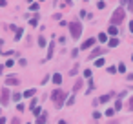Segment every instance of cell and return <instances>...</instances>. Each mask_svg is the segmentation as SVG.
<instances>
[{"mask_svg":"<svg viewBox=\"0 0 133 124\" xmlns=\"http://www.w3.org/2000/svg\"><path fill=\"white\" fill-rule=\"evenodd\" d=\"M122 4H128V9L133 13V0H122Z\"/></svg>","mask_w":133,"mask_h":124,"instance_id":"obj_11","label":"cell"},{"mask_svg":"<svg viewBox=\"0 0 133 124\" xmlns=\"http://www.w3.org/2000/svg\"><path fill=\"white\" fill-rule=\"evenodd\" d=\"M111 97H113V93H108V95H102V97H100V100H99V102H108V100L111 99Z\"/></svg>","mask_w":133,"mask_h":124,"instance_id":"obj_8","label":"cell"},{"mask_svg":"<svg viewBox=\"0 0 133 124\" xmlns=\"http://www.w3.org/2000/svg\"><path fill=\"white\" fill-rule=\"evenodd\" d=\"M53 49H55V42L49 44V51H48V58H51L53 57Z\"/></svg>","mask_w":133,"mask_h":124,"instance_id":"obj_12","label":"cell"},{"mask_svg":"<svg viewBox=\"0 0 133 124\" xmlns=\"http://www.w3.org/2000/svg\"><path fill=\"white\" fill-rule=\"evenodd\" d=\"M6 4H7L6 0H0V7H4V6H6Z\"/></svg>","mask_w":133,"mask_h":124,"instance_id":"obj_34","label":"cell"},{"mask_svg":"<svg viewBox=\"0 0 133 124\" xmlns=\"http://www.w3.org/2000/svg\"><path fill=\"white\" fill-rule=\"evenodd\" d=\"M118 70H117V68L115 66H111V68H108V73H111V75H113V73H117Z\"/></svg>","mask_w":133,"mask_h":124,"instance_id":"obj_23","label":"cell"},{"mask_svg":"<svg viewBox=\"0 0 133 124\" xmlns=\"http://www.w3.org/2000/svg\"><path fill=\"white\" fill-rule=\"evenodd\" d=\"M20 97H22V95H20V93H15V95H13V97H11V99H13V100H15V102H18V100H20Z\"/></svg>","mask_w":133,"mask_h":124,"instance_id":"obj_21","label":"cell"},{"mask_svg":"<svg viewBox=\"0 0 133 124\" xmlns=\"http://www.w3.org/2000/svg\"><path fill=\"white\" fill-rule=\"evenodd\" d=\"M35 93H36V89H27L26 93H24V97H33Z\"/></svg>","mask_w":133,"mask_h":124,"instance_id":"obj_14","label":"cell"},{"mask_svg":"<svg viewBox=\"0 0 133 124\" xmlns=\"http://www.w3.org/2000/svg\"><path fill=\"white\" fill-rule=\"evenodd\" d=\"M117 46H118V40H117V38H111V40H109V48H117Z\"/></svg>","mask_w":133,"mask_h":124,"instance_id":"obj_15","label":"cell"},{"mask_svg":"<svg viewBox=\"0 0 133 124\" xmlns=\"http://www.w3.org/2000/svg\"><path fill=\"white\" fill-rule=\"evenodd\" d=\"M60 82H62L60 73H55V75H53V84H60Z\"/></svg>","mask_w":133,"mask_h":124,"instance_id":"obj_7","label":"cell"},{"mask_svg":"<svg viewBox=\"0 0 133 124\" xmlns=\"http://www.w3.org/2000/svg\"><path fill=\"white\" fill-rule=\"evenodd\" d=\"M36 102H38V100L33 99V100H31V106H29V108H31V109H35V108H36Z\"/></svg>","mask_w":133,"mask_h":124,"instance_id":"obj_24","label":"cell"},{"mask_svg":"<svg viewBox=\"0 0 133 124\" xmlns=\"http://www.w3.org/2000/svg\"><path fill=\"white\" fill-rule=\"evenodd\" d=\"M95 64H97V68L99 66H104V58H97V62H95Z\"/></svg>","mask_w":133,"mask_h":124,"instance_id":"obj_25","label":"cell"},{"mask_svg":"<svg viewBox=\"0 0 133 124\" xmlns=\"http://www.w3.org/2000/svg\"><path fill=\"white\" fill-rule=\"evenodd\" d=\"M77 71H79V66H75V68H73V70L69 71V75H77Z\"/></svg>","mask_w":133,"mask_h":124,"instance_id":"obj_27","label":"cell"},{"mask_svg":"<svg viewBox=\"0 0 133 124\" xmlns=\"http://www.w3.org/2000/svg\"><path fill=\"white\" fill-rule=\"evenodd\" d=\"M131 60H133V55H131Z\"/></svg>","mask_w":133,"mask_h":124,"instance_id":"obj_38","label":"cell"},{"mask_svg":"<svg viewBox=\"0 0 133 124\" xmlns=\"http://www.w3.org/2000/svg\"><path fill=\"white\" fill-rule=\"evenodd\" d=\"M128 104H130V108H131V109H133V97H131V99H130V102H128Z\"/></svg>","mask_w":133,"mask_h":124,"instance_id":"obj_35","label":"cell"},{"mask_svg":"<svg viewBox=\"0 0 133 124\" xmlns=\"http://www.w3.org/2000/svg\"><path fill=\"white\" fill-rule=\"evenodd\" d=\"M4 68H6V66H0V73H2V71H4Z\"/></svg>","mask_w":133,"mask_h":124,"instance_id":"obj_37","label":"cell"},{"mask_svg":"<svg viewBox=\"0 0 133 124\" xmlns=\"http://www.w3.org/2000/svg\"><path fill=\"white\" fill-rule=\"evenodd\" d=\"M38 46H40V48L46 46V38H44V36H38Z\"/></svg>","mask_w":133,"mask_h":124,"instance_id":"obj_17","label":"cell"},{"mask_svg":"<svg viewBox=\"0 0 133 124\" xmlns=\"http://www.w3.org/2000/svg\"><path fill=\"white\" fill-rule=\"evenodd\" d=\"M95 40H97V38H88V40H86V42H82L80 49H88V48H91V46L95 44Z\"/></svg>","mask_w":133,"mask_h":124,"instance_id":"obj_5","label":"cell"},{"mask_svg":"<svg viewBox=\"0 0 133 124\" xmlns=\"http://www.w3.org/2000/svg\"><path fill=\"white\" fill-rule=\"evenodd\" d=\"M77 55H79V49H73V51H71V57H73V58H75V57H77Z\"/></svg>","mask_w":133,"mask_h":124,"instance_id":"obj_31","label":"cell"},{"mask_svg":"<svg viewBox=\"0 0 133 124\" xmlns=\"http://www.w3.org/2000/svg\"><path fill=\"white\" fill-rule=\"evenodd\" d=\"M84 77H86V79H89V77H91V70H84Z\"/></svg>","mask_w":133,"mask_h":124,"instance_id":"obj_26","label":"cell"},{"mask_svg":"<svg viewBox=\"0 0 133 124\" xmlns=\"http://www.w3.org/2000/svg\"><path fill=\"white\" fill-rule=\"evenodd\" d=\"M0 102H2V106L9 104V89L7 88H2V91H0Z\"/></svg>","mask_w":133,"mask_h":124,"instance_id":"obj_4","label":"cell"},{"mask_svg":"<svg viewBox=\"0 0 133 124\" xmlns=\"http://www.w3.org/2000/svg\"><path fill=\"white\" fill-rule=\"evenodd\" d=\"M115 111H117V109H113V108H109V109H108V111H106V115H108V117H113V113H115Z\"/></svg>","mask_w":133,"mask_h":124,"instance_id":"obj_20","label":"cell"},{"mask_svg":"<svg viewBox=\"0 0 133 124\" xmlns=\"http://www.w3.org/2000/svg\"><path fill=\"white\" fill-rule=\"evenodd\" d=\"M18 64H20V66H26L27 60H26V58H20V60H18Z\"/></svg>","mask_w":133,"mask_h":124,"instance_id":"obj_29","label":"cell"},{"mask_svg":"<svg viewBox=\"0 0 133 124\" xmlns=\"http://www.w3.org/2000/svg\"><path fill=\"white\" fill-rule=\"evenodd\" d=\"M117 70L124 73V71H126V64H124V62H120V64H118V66H117Z\"/></svg>","mask_w":133,"mask_h":124,"instance_id":"obj_16","label":"cell"},{"mask_svg":"<svg viewBox=\"0 0 133 124\" xmlns=\"http://www.w3.org/2000/svg\"><path fill=\"white\" fill-rule=\"evenodd\" d=\"M130 29L133 31V22H130Z\"/></svg>","mask_w":133,"mask_h":124,"instance_id":"obj_36","label":"cell"},{"mask_svg":"<svg viewBox=\"0 0 133 124\" xmlns=\"http://www.w3.org/2000/svg\"><path fill=\"white\" fill-rule=\"evenodd\" d=\"M27 2H31V0H27Z\"/></svg>","mask_w":133,"mask_h":124,"instance_id":"obj_39","label":"cell"},{"mask_svg":"<svg viewBox=\"0 0 133 124\" xmlns=\"http://www.w3.org/2000/svg\"><path fill=\"white\" fill-rule=\"evenodd\" d=\"M22 38V29H17V33H15V40H20Z\"/></svg>","mask_w":133,"mask_h":124,"instance_id":"obj_18","label":"cell"},{"mask_svg":"<svg viewBox=\"0 0 133 124\" xmlns=\"http://www.w3.org/2000/svg\"><path fill=\"white\" fill-rule=\"evenodd\" d=\"M124 17H126V11H124L122 7L115 9V11H113V15H111V24H113V26H118V24H122Z\"/></svg>","mask_w":133,"mask_h":124,"instance_id":"obj_2","label":"cell"},{"mask_svg":"<svg viewBox=\"0 0 133 124\" xmlns=\"http://www.w3.org/2000/svg\"><path fill=\"white\" fill-rule=\"evenodd\" d=\"M64 99H66V93H64L62 89H53L51 91V100H53L55 108H60L64 104Z\"/></svg>","mask_w":133,"mask_h":124,"instance_id":"obj_1","label":"cell"},{"mask_svg":"<svg viewBox=\"0 0 133 124\" xmlns=\"http://www.w3.org/2000/svg\"><path fill=\"white\" fill-rule=\"evenodd\" d=\"M13 64H15L13 60H7V62H6V68H13Z\"/></svg>","mask_w":133,"mask_h":124,"instance_id":"obj_30","label":"cell"},{"mask_svg":"<svg viewBox=\"0 0 133 124\" xmlns=\"http://www.w3.org/2000/svg\"><path fill=\"white\" fill-rule=\"evenodd\" d=\"M29 26H36V18H31V20H29Z\"/></svg>","mask_w":133,"mask_h":124,"instance_id":"obj_33","label":"cell"},{"mask_svg":"<svg viewBox=\"0 0 133 124\" xmlns=\"http://www.w3.org/2000/svg\"><path fill=\"white\" fill-rule=\"evenodd\" d=\"M6 84H7V86H18L20 82H18L17 77H7V79H6Z\"/></svg>","mask_w":133,"mask_h":124,"instance_id":"obj_6","label":"cell"},{"mask_svg":"<svg viewBox=\"0 0 133 124\" xmlns=\"http://www.w3.org/2000/svg\"><path fill=\"white\" fill-rule=\"evenodd\" d=\"M104 7H106V4H104L102 0H100V2H97V9H104Z\"/></svg>","mask_w":133,"mask_h":124,"instance_id":"obj_22","label":"cell"},{"mask_svg":"<svg viewBox=\"0 0 133 124\" xmlns=\"http://www.w3.org/2000/svg\"><path fill=\"white\" fill-rule=\"evenodd\" d=\"M84 2H88V0H84Z\"/></svg>","mask_w":133,"mask_h":124,"instance_id":"obj_40","label":"cell"},{"mask_svg":"<svg viewBox=\"0 0 133 124\" xmlns=\"http://www.w3.org/2000/svg\"><path fill=\"white\" fill-rule=\"evenodd\" d=\"M122 108V102H120V100H117V102H115V109H120Z\"/></svg>","mask_w":133,"mask_h":124,"instance_id":"obj_28","label":"cell"},{"mask_svg":"<svg viewBox=\"0 0 133 124\" xmlns=\"http://www.w3.org/2000/svg\"><path fill=\"white\" fill-rule=\"evenodd\" d=\"M69 31H71V38H79L82 33V26L79 22H71L69 24Z\"/></svg>","mask_w":133,"mask_h":124,"instance_id":"obj_3","label":"cell"},{"mask_svg":"<svg viewBox=\"0 0 133 124\" xmlns=\"http://www.w3.org/2000/svg\"><path fill=\"white\" fill-rule=\"evenodd\" d=\"M108 33L115 36V35H117V26H113V24H111V26H109V29H108Z\"/></svg>","mask_w":133,"mask_h":124,"instance_id":"obj_9","label":"cell"},{"mask_svg":"<svg viewBox=\"0 0 133 124\" xmlns=\"http://www.w3.org/2000/svg\"><path fill=\"white\" fill-rule=\"evenodd\" d=\"M82 88V80H79V82H75V88H73V89H75V91H79Z\"/></svg>","mask_w":133,"mask_h":124,"instance_id":"obj_19","label":"cell"},{"mask_svg":"<svg viewBox=\"0 0 133 124\" xmlns=\"http://www.w3.org/2000/svg\"><path fill=\"white\" fill-rule=\"evenodd\" d=\"M100 53H102V49H95L93 53H89V58H97V57H99Z\"/></svg>","mask_w":133,"mask_h":124,"instance_id":"obj_10","label":"cell"},{"mask_svg":"<svg viewBox=\"0 0 133 124\" xmlns=\"http://www.w3.org/2000/svg\"><path fill=\"white\" fill-rule=\"evenodd\" d=\"M40 111H42V109H40V108H35V111H33V113H35L36 117H38V115H40Z\"/></svg>","mask_w":133,"mask_h":124,"instance_id":"obj_32","label":"cell"},{"mask_svg":"<svg viewBox=\"0 0 133 124\" xmlns=\"http://www.w3.org/2000/svg\"><path fill=\"white\" fill-rule=\"evenodd\" d=\"M106 40H108L106 33H99V42H106Z\"/></svg>","mask_w":133,"mask_h":124,"instance_id":"obj_13","label":"cell"}]
</instances>
